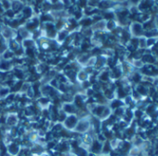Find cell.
<instances>
[{
  "label": "cell",
  "instance_id": "2",
  "mask_svg": "<svg viewBox=\"0 0 158 156\" xmlns=\"http://www.w3.org/2000/svg\"><path fill=\"white\" fill-rule=\"evenodd\" d=\"M83 22H84V23H82V24H83L84 25H88L91 23V21H90V20H84Z\"/></svg>",
  "mask_w": 158,
  "mask_h": 156
},
{
  "label": "cell",
  "instance_id": "3",
  "mask_svg": "<svg viewBox=\"0 0 158 156\" xmlns=\"http://www.w3.org/2000/svg\"><path fill=\"white\" fill-rule=\"evenodd\" d=\"M1 10H2V8H1V7H0V11H1Z\"/></svg>",
  "mask_w": 158,
  "mask_h": 156
},
{
  "label": "cell",
  "instance_id": "1",
  "mask_svg": "<svg viewBox=\"0 0 158 156\" xmlns=\"http://www.w3.org/2000/svg\"><path fill=\"white\" fill-rule=\"evenodd\" d=\"M75 123H76V118L74 116H70L69 118H67L66 124L69 125V127H73V125H74Z\"/></svg>",
  "mask_w": 158,
  "mask_h": 156
}]
</instances>
